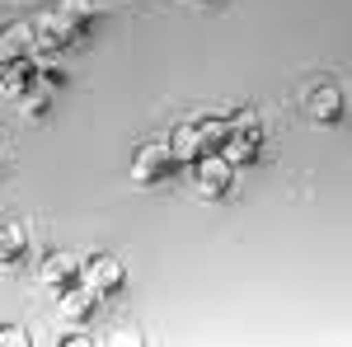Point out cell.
Returning <instances> with one entry per match:
<instances>
[{
	"label": "cell",
	"instance_id": "6da1fadb",
	"mask_svg": "<svg viewBox=\"0 0 352 347\" xmlns=\"http://www.w3.org/2000/svg\"><path fill=\"white\" fill-rule=\"evenodd\" d=\"M94 24H99V10L89 0H61L56 10H47L38 19V56H61L76 52L94 38Z\"/></svg>",
	"mask_w": 352,
	"mask_h": 347
},
{
	"label": "cell",
	"instance_id": "7a4b0ae2",
	"mask_svg": "<svg viewBox=\"0 0 352 347\" xmlns=\"http://www.w3.org/2000/svg\"><path fill=\"white\" fill-rule=\"evenodd\" d=\"M226 122H230V132H226L221 155L235 164V169H249V164L263 160V122H258V113H235Z\"/></svg>",
	"mask_w": 352,
	"mask_h": 347
},
{
	"label": "cell",
	"instance_id": "3957f363",
	"mask_svg": "<svg viewBox=\"0 0 352 347\" xmlns=\"http://www.w3.org/2000/svg\"><path fill=\"white\" fill-rule=\"evenodd\" d=\"M179 155L169 150V141H146L141 150L132 155V183L136 188H164L179 179Z\"/></svg>",
	"mask_w": 352,
	"mask_h": 347
},
{
	"label": "cell",
	"instance_id": "277c9868",
	"mask_svg": "<svg viewBox=\"0 0 352 347\" xmlns=\"http://www.w3.org/2000/svg\"><path fill=\"white\" fill-rule=\"evenodd\" d=\"M300 113H305L315 127H338V122L348 117V94L333 80H315L300 94Z\"/></svg>",
	"mask_w": 352,
	"mask_h": 347
},
{
	"label": "cell",
	"instance_id": "5b68a950",
	"mask_svg": "<svg viewBox=\"0 0 352 347\" xmlns=\"http://www.w3.org/2000/svg\"><path fill=\"white\" fill-rule=\"evenodd\" d=\"M188 174H192V192L202 202H221L235 188V164L226 160V155H202L197 164H188Z\"/></svg>",
	"mask_w": 352,
	"mask_h": 347
},
{
	"label": "cell",
	"instance_id": "8992f818",
	"mask_svg": "<svg viewBox=\"0 0 352 347\" xmlns=\"http://www.w3.org/2000/svg\"><path fill=\"white\" fill-rule=\"evenodd\" d=\"M80 282L99 300H113V295H122V287H127V272H122V263L113 254H89L80 263Z\"/></svg>",
	"mask_w": 352,
	"mask_h": 347
},
{
	"label": "cell",
	"instance_id": "52a82bcc",
	"mask_svg": "<svg viewBox=\"0 0 352 347\" xmlns=\"http://www.w3.org/2000/svg\"><path fill=\"white\" fill-rule=\"evenodd\" d=\"M80 263L85 258H76V254H47L43 267H38V282H43L52 295L71 291V287H80Z\"/></svg>",
	"mask_w": 352,
	"mask_h": 347
},
{
	"label": "cell",
	"instance_id": "ba28073f",
	"mask_svg": "<svg viewBox=\"0 0 352 347\" xmlns=\"http://www.w3.org/2000/svg\"><path fill=\"white\" fill-rule=\"evenodd\" d=\"M38 85V56H10L0 61V94L5 99H19Z\"/></svg>",
	"mask_w": 352,
	"mask_h": 347
},
{
	"label": "cell",
	"instance_id": "9c48e42d",
	"mask_svg": "<svg viewBox=\"0 0 352 347\" xmlns=\"http://www.w3.org/2000/svg\"><path fill=\"white\" fill-rule=\"evenodd\" d=\"M28 249H33L28 230L14 225V221H5V225H0V272H14V267L28 258Z\"/></svg>",
	"mask_w": 352,
	"mask_h": 347
},
{
	"label": "cell",
	"instance_id": "30bf717a",
	"mask_svg": "<svg viewBox=\"0 0 352 347\" xmlns=\"http://www.w3.org/2000/svg\"><path fill=\"white\" fill-rule=\"evenodd\" d=\"M10 56H38V28L33 24L0 28V61H10Z\"/></svg>",
	"mask_w": 352,
	"mask_h": 347
},
{
	"label": "cell",
	"instance_id": "8fae6325",
	"mask_svg": "<svg viewBox=\"0 0 352 347\" xmlns=\"http://www.w3.org/2000/svg\"><path fill=\"white\" fill-rule=\"evenodd\" d=\"M169 150L179 155V164H197L202 155H212V150H207V141H202V132H197V122L174 127V136H169Z\"/></svg>",
	"mask_w": 352,
	"mask_h": 347
},
{
	"label": "cell",
	"instance_id": "7c38bea8",
	"mask_svg": "<svg viewBox=\"0 0 352 347\" xmlns=\"http://www.w3.org/2000/svg\"><path fill=\"white\" fill-rule=\"evenodd\" d=\"M56 305H61V315H66V320H76V324H85L89 320V315H94V310H99V295L89 291V287H71V291H61L56 295Z\"/></svg>",
	"mask_w": 352,
	"mask_h": 347
},
{
	"label": "cell",
	"instance_id": "4fadbf2b",
	"mask_svg": "<svg viewBox=\"0 0 352 347\" xmlns=\"http://www.w3.org/2000/svg\"><path fill=\"white\" fill-rule=\"evenodd\" d=\"M14 108L24 113L28 122H47V117H52V89H43V85H33L28 94H19V99H14Z\"/></svg>",
	"mask_w": 352,
	"mask_h": 347
},
{
	"label": "cell",
	"instance_id": "5bb4252c",
	"mask_svg": "<svg viewBox=\"0 0 352 347\" xmlns=\"http://www.w3.org/2000/svg\"><path fill=\"white\" fill-rule=\"evenodd\" d=\"M28 343V328L19 324H0V347H24Z\"/></svg>",
	"mask_w": 352,
	"mask_h": 347
},
{
	"label": "cell",
	"instance_id": "9a60e30c",
	"mask_svg": "<svg viewBox=\"0 0 352 347\" xmlns=\"http://www.w3.org/2000/svg\"><path fill=\"white\" fill-rule=\"evenodd\" d=\"M52 343H56V347H85V343H94V338H89L85 328H61Z\"/></svg>",
	"mask_w": 352,
	"mask_h": 347
},
{
	"label": "cell",
	"instance_id": "2e32d148",
	"mask_svg": "<svg viewBox=\"0 0 352 347\" xmlns=\"http://www.w3.org/2000/svg\"><path fill=\"white\" fill-rule=\"evenodd\" d=\"M192 5H207V0H192Z\"/></svg>",
	"mask_w": 352,
	"mask_h": 347
}]
</instances>
